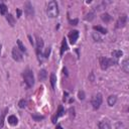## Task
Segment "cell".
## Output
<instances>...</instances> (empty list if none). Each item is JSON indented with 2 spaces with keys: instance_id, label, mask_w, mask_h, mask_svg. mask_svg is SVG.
Wrapping results in <instances>:
<instances>
[{
  "instance_id": "obj_1",
  "label": "cell",
  "mask_w": 129,
  "mask_h": 129,
  "mask_svg": "<svg viewBox=\"0 0 129 129\" xmlns=\"http://www.w3.org/2000/svg\"><path fill=\"white\" fill-rule=\"evenodd\" d=\"M58 6H57V3L56 1L52 0V1H49L48 4H47V7H46V14L48 17L50 18H55L58 16Z\"/></svg>"
},
{
  "instance_id": "obj_2",
  "label": "cell",
  "mask_w": 129,
  "mask_h": 129,
  "mask_svg": "<svg viewBox=\"0 0 129 129\" xmlns=\"http://www.w3.org/2000/svg\"><path fill=\"white\" fill-rule=\"evenodd\" d=\"M99 62H100L101 69H102L103 71H105V70H107L110 66L116 64V63L118 62V59H115V58H113V57H112V58H108V57H106V56H100Z\"/></svg>"
},
{
  "instance_id": "obj_3",
  "label": "cell",
  "mask_w": 129,
  "mask_h": 129,
  "mask_svg": "<svg viewBox=\"0 0 129 129\" xmlns=\"http://www.w3.org/2000/svg\"><path fill=\"white\" fill-rule=\"evenodd\" d=\"M22 77L24 79V82L27 86V88H31L34 85V77H33V73L30 70H25L22 74Z\"/></svg>"
},
{
  "instance_id": "obj_4",
  "label": "cell",
  "mask_w": 129,
  "mask_h": 129,
  "mask_svg": "<svg viewBox=\"0 0 129 129\" xmlns=\"http://www.w3.org/2000/svg\"><path fill=\"white\" fill-rule=\"evenodd\" d=\"M102 101H103V97L100 93H98V94L93 96V98L91 100V104H92V106L95 110H98L100 108L101 104H102Z\"/></svg>"
},
{
  "instance_id": "obj_5",
  "label": "cell",
  "mask_w": 129,
  "mask_h": 129,
  "mask_svg": "<svg viewBox=\"0 0 129 129\" xmlns=\"http://www.w3.org/2000/svg\"><path fill=\"white\" fill-rule=\"evenodd\" d=\"M24 12H25V14H26L29 18H31V17L34 16V9H33L32 4H31L29 1L25 2V4H24Z\"/></svg>"
},
{
  "instance_id": "obj_6",
  "label": "cell",
  "mask_w": 129,
  "mask_h": 129,
  "mask_svg": "<svg viewBox=\"0 0 129 129\" xmlns=\"http://www.w3.org/2000/svg\"><path fill=\"white\" fill-rule=\"evenodd\" d=\"M12 57L14 60L16 61H21L23 56H22V52L19 50V48L17 46H14L12 49Z\"/></svg>"
},
{
  "instance_id": "obj_7",
  "label": "cell",
  "mask_w": 129,
  "mask_h": 129,
  "mask_svg": "<svg viewBox=\"0 0 129 129\" xmlns=\"http://www.w3.org/2000/svg\"><path fill=\"white\" fill-rule=\"evenodd\" d=\"M127 23V15L126 14H122L119 16L117 22H116V28H121L124 27Z\"/></svg>"
},
{
  "instance_id": "obj_8",
  "label": "cell",
  "mask_w": 129,
  "mask_h": 129,
  "mask_svg": "<svg viewBox=\"0 0 129 129\" xmlns=\"http://www.w3.org/2000/svg\"><path fill=\"white\" fill-rule=\"evenodd\" d=\"M37 44H36V54L38 56V59L40 60V56H41V50H42V47H43V40L39 37H37V40H36Z\"/></svg>"
},
{
  "instance_id": "obj_9",
  "label": "cell",
  "mask_w": 129,
  "mask_h": 129,
  "mask_svg": "<svg viewBox=\"0 0 129 129\" xmlns=\"http://www.w3.org/2000/svg\"><path fill=\"white\" fill-rule=\"evenodd\" d=\"M69 37H70L71 43H72V44H75V43L77 42L78 38H79V31H78V30H73V31H71Z\"/></svg>"
},
{
  "instance_id": "obj_10",
  "label": "cell",
  "mask_w": 129,
  "mask_h": 129,
  "mask_svg": "<svg viewBox=\"0 0 129 129\" xmlns=\"http://www.w3.org/2000/svg\"><path fill=\"white\" fill-rule=\"evenodd\" d=\"M64 114V109H63V107L60 105L59 107H58V110H57V112H56V114L52 117V123H55V120L58 118V117H60V116H62Z\"/></svg>"
},
{
  "instance_id": "obj_11",
  "label": "cell",
  "mask_w": 129,
  "mask_h": 129,
  "mask_svg": "<svg viewBox=\"0 0 129 129\" xmlns=\"http://www.w3.org/2000/svg\"><path fill=\"white\" fill-rule=\"evenodd\" d=\"M117 102V96L116 95H111L108 97V100H107V103L110 107H113Z\"/></svg>"
},
{
  "instance_id": "obj_12",
  "label": "cell",
  "mask_w": 129,
  "mask_h": 129,
  "mask_svg": "<svg viewBox=\"0 0 129 129\" xmlns=\"http://www.w3.org/2000/svg\"><path fill=\"white\" fill-rule=\"evenodd\" d=\"M99 128H100V129H110V128H111L110 122H109L108 120H102V121L99 123Z\"/></svg>"
},
{
  "instance_id": "obj_13",
  "label": "cell",
  "mask_w": 129,
  "mask_h": 129,
  "mask_svg": "<svg viewBox=\"0 0 129 129\" xmlns=\"http://www.w3.org/2000/svg\"><path fill=\"white\" fill-rule=\"evenodd\" d=\"M8 123H9L10 125H12V126L17 125V123H18V119H17V117L14 116V115H10V116L8 117Z\"/></svg>"
},
{
  "instance_id": "obj_14",
  "label": "cell",
  "mask_w": 129,
  "mask_h": 129,
  "mask_svg": "<svg viewBox=\"0 0 129 129\" xmlns=\"http://www.w3.org/2000/svg\"><path fill=\"white\" fill-rule=\"evenodd\" d=\"M112 56H113V58H115V59H118L120 56H122L123 55V51L122 50H120V49H115V50H113L112 51Z\"/></svg>"
},
{
  "instance_id": "obj_15",
  "label": "cell",
  "mask_w": 129,
  "mask_h": 129,
  "mask_svg": "<svg viewBox=\"0 0 129 129\" xmlns=\"http://www.w3.org/2000/svg\"><path fill=\"white\" fill-rule=\"evenodd\" d=\"M122 70L125 72V73H128L129 72V60L128 58H125L122 62Z\"/></svg>"
},
{
  "instance_id": "obj_16",
  "label": "cell",
  "mask_w": 129,
  "mask_h": 129,
  "mask_svg": "<svg viewBox=\"0 0 129 129\" xmlns=\"http://www.w3.org/2000/svg\"><path fill=\"white\" fill-rule=\"evenodd\" d=\"M49 81H50L51 88H52V89H54V87H55V83H56V76H55V74H54V73H51V74H50Z\"/></svg>"
},
{
  "instance_id": "obj_17",
  "label": "cell",
  "mask_w": 129,
  "mask_h": 129,
  "mask_svg": "<svg viewBox=\"0 0 129 129\" xmlns=\"http://www.w3.org/2000/svg\"><path fill=\"white\" fill-rule=\"evenodd\" d=\"M46 77H47L46 71H45V70H40V71H39V74H38V79H39V81H44V80L46 79Z\"/></svg>"
},
{
  "instance_id": "obj_18",
  "label": "cell",
  "mask_w": 129,
  "mask_h": 129,
  "mask_svg": "<svg viewBox=\"0 0 129 129\" xmlns=\"http://www.w3.org/2000/svg\"><path fill=\"white\" fill-rule=\"evenodd\" d=\"M6 19H7L8 23H9L11 26H14V24H15V18L12 16V14L8 13V14L6 15Z\"/></svg>"
},
{
  "instance_id": "obj_19",
  "label": "cell",
  "mask_w": 129,
  "mask_h": 129,
  "mask_svg": "<svg viewBox=\"0 0 129 129\" xmlns=\"http://www.w3.org/2000/svg\"><path fill=\"white\" fill-rule=\"evenodd\" d=\"M68 49V44H67V39L63 37L62 39V42H61V48H60V55L63 54V52Z\"/></svg>"
},
{
  "instance_id": "obj_20",
  "label": "cell",
  "mask_w": 129,
  "mask_h": 129,
  "mask_svg": "<svg viewBox=\"0 0 129 129\" xmlns=\"http://www.w3.org/2000/svg\"><path fill=\"white\" fill-rule=\"evenodd\" d=\"M101 19H102L104 22L108 23V22L112 19V17H111V16H110V14H108V13H103V14L101 15Z\"/></svg>"
},
{
  "instance_id": "obj_21",
  "label": "cell",
  "mask_w": 129,
  "mask_h": 129,
  "mask_svg": "<svg viewBox=\"0 0 129 129\" xmlns=\"http://www.w3.org/2000/svg\"><path fill=\"white\" fill-rule=\"evenodd\" d=\"M95 30H97V32L99 33H103V34H106L107 33V29L106 28H104V27H102V26H94L93 27Z\"/></svg>"
},
{
  "instance_id": "obj_22",
  "label": "cell",
  "mask_w": 129,
  "mask_h": 129,
  "mask_svg": "<svg viewBox=\"0 0 129 129\" xmlns=\"http://www.w3.org/2000/svg\"><path fill=\"white\" fill-rule=\"evenodd\" d=\"M17 47L19 48V50H20L21 52H26V48H25V46L22 44V42H21L20 39H17Z\"/></svg>"
},
{
  "instance_id": "obj_23",
  "label": "cell",
  "mask_w": 129,
  "mask_h": 129,
  "mask_svg": "<svg viewBox=\"0 0 129 129\" xmlns=\"http://www.w3.org/2000/svg\"><path fill=\"white\" fill-rule=\"evenodd\" d=\"M6 12H7V6L3 2H0V14L4 15L6 14Z\"/></svg>"
},
{
  "instance_id": "obj_24",
  "label": "cell",
  "mask_w": 129,
  "mask_h": 129,
  "mask_svg": "<svg viewBox=\"0 0 129 129\" xmlns=\"http://www.w3.org/2000/svg\"><path fill=\"white\" fill-rule=\"evenodd\" d=\"M92 37L95 41H102V37L100 36V34L98 32H93L92 33Z\"/></svg>"
},
{
  "instance_id": "obj_25",
  "label": "cell",
  "mask_w": 129,
  "mask_h": 129,
  "mask_svg": "<svg viewBox=\"0 0 129 129\" xmlns=\"http://www.w3.org/2000/svg\"><path fill=\"white\" fill-rule=\"evenodd\" d=\"M6 112H7V109H5V111L3 113H1V115H0V128L3 127V121H4V116H5Z\"/></svg>"
},
{
  "instance_id": "obj_26",
  "label": "cell",
  "mask_w": 129,
  "mask_h": 129,
  "mask_svg": "<svg viewBox=\"0 0 129 129\" xmlns=\"http://www.w3.org/2000/svg\"><path fill=\"white\" fill-rule=\"evenodd\" d=\"M32 118L35 121H40L42 119H44V116H40V115H36V114H32Z\"/></svg>"
},
{
  "instance_id": "obj_27",
  "label": "cell",
  "mask_w": 129,
  "mask_h": 129,
  "mask_svg": "<svg viewBox=\"0 0 129 129\" xmlns=\"http://www.w3.org/2000/svg\"><path fill=\"white\" fill-rule=\"evenodd\" d=\"M18 106H19V108H25L26 107V101L24 99L20 100L19 103H18Z\"/></svg>"
},
{
  "instance_id": "obj_28",
  "label": "cell",
  "mask_w": 129,
  "mask_h": 129,
  "mask_svg": "<svg viewBox=\"0 0 129 129\" xmlns=\"http://www.w3.org/2000/svg\"><path fill=\"white\" fill-rule=\"evenodd\" d=\"M94 16H95V13H94V12H90L89 14H87L86 20H89V21H91V20L94 18Z\"/></svg>"
},
{
  "instance_id": "obj_29",
  "label": "cell",
  "mask_w": 129,
  "mask_h": 129,
  "mask_svg": "<svg viewBox=\"0 0 129 129\" xmlns=\"http://www.w3.org/2000/svg\"><path fill=\"white\" fill-rule=\"evenodd\" d=\"M78 96H79V99L80 100H84L85 99V93H84V91H80L79 94H78Z\"/></svg>"
},
{
  "instance_id": "obj_30",
  "label": "cell",
  "mask_w": 129,
  "mask_h": 129,
  "mask_svg": "<svg viewBox=\"0 0 129 129\" xmlns=\"http://www.w3.org/2000/svg\"><path fill=\"white\" fill-rule=\"evenodd\" d=\"M49 53H50V47H47V48H46V50H45V52L43 53V56H44L45 58H47V57H48V55H49Z\"/></svg>"
},
{
  "instance_id": "obj_31",
  "label": "cell",
  "mask_w": 129,
  "mask_h": 129,
  "mask_svg": "<svg viewBox=\"0 0 129 129\" xmlns=\"http://www.w3.org/2000/svg\"><path fill=\"white\" fill-rule=\"evenodd\" d=\"M16 12H17V18H20V16H21V14H22V12H21V10H20V9H16Z\"/></svg>"
},
{
  "instance_id": "obj_32",
  "label": "cell",
  "mask_w": 129,
  "mask_h": 129,
  "mask_svg": "<svg viewBox=\"0 0 129 129\" xmlns=\"http://www.w3.org/2000/svg\"><path fill=\"white\" fill-rule=\"evenodd\" d=\"M70 23H72V25H76L78 23V19H74V20H71L70 19Z\"/></svg>"
},
{
  "instance_id": "obj_33",
  "label": "cell",
  "mask_w": 129,
  "mask_h": 129,
  "mask_svg": "<svg viewBox=\"0 0 129 129\" xmlns=\"http://www.w3.org/2000/svg\"><path fill=\"white\" fill-rule=\"evenodd\" d=\"M28 38H29V40H30V43H31V44H33V40H32V38H31V36H30V35H28Z\"/></svg>"
},
{
  "instance_id": "obj_34",
  "label": "cell",
  "mask_w": 129,
  "mask_h": 129,
  "mask_svg": "<svg viewBox=\"0 0 129 129\" xmlns=\"http://www.w3.org/2000/svg\"><path fill=\"white\" fill-rule=\"evenodd\" d=\"M55 129H63V128H62V127H61L60 125H56V127H55Z\"/></svg>"
},
{
  "instance_id": "obj_35",
  "label": "cell",
  "mask_w": 129,
  "mask_h": 129,
  "mask_svg": "<svg viewBox=\"0 0 129 129\" xmlns=\"http://www.w3.org/2000/svg\"><path fill=\"white\" fill-rule=\"evenodd\" d=\"M1 48H2V45L0 44V53H1Z\"/></svg>"
}]
</instances>
